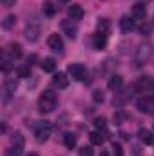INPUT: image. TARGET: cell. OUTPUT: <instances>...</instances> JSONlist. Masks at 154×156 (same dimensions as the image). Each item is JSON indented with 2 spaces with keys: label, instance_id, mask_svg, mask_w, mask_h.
Segmentation results:
<instances>
[{
  "label": "cell",
  "instance_id": "obj_1",
  "mask_svg": "<svg viewBox=\"0 0 154 156\" xmlns=\"http://www.w3.org/2000/svg\"><path fill=\"white\" fill-rule=\"evenodd\" d=\"M56 104H58L56 94L53 91H44L38 98V111L42 115H49L56 109Z\"/></svg>",
  "mask_w": 154,
  "mask_h": 156
},
{
  "label": "cell",
  "instance_id": "obj_2",
  "mask_svg": "<svg viewBox=\"0 0 154 156\" xmlns=\"http://www.w3.org/2000/svg\"><path fill=\"white\" fill-rule=\"evenodd\" d=\"M24 145H26V140H24L22 133H15L11 136V144H9V147L5 151V156H22Z\"/></svg>",
  "mask_w": 154,
  "mask_h": 156
},
{
  "label": "cell",
  "instance_id": "obj_3",
  "mask_svg": "<svg viewBox=\"0 0 154 156\" xmlns=\"http://www.w3.org/2000/svg\"><path fill=\"white\" fill-rule=\"evenodd\" d=\"M151 56H152V44H151V42H143V44H140L138 49H136V55H134L136 66L145 64Z\"/></svg>",
  "mask_w": 154,
  "mask_h": 156
},
{
  "label": "cell",
  "instance_id": "obj_4",
  "mask_svg": "<svg viewBox=\"0 0 154 156\" xmlns=\"http://www.w3.org/2000/svg\"><path fill=\"white\" fill-rule=\"evenodd\" d=\"M53 131V123L51 122H37L35 123V136H37V142H45L49 138V133Z\"/></svg>",
  "mask_w": 154,
  "mask_h": 156
},
{
  "label": "cell",
  "instance_id": "obj_5",
  "mask_svg": "<svg viewBox=\"0 0 154 156\" xmlns=\"http://www.w3.org/2000/svg\"><path fill=\"white\" fill-rule=\"evenodd\" d=\"M136 107H138V111H140V113L152 115V113H154V96H152V94H145V96L138 98Z\"/></svg>",
  "mask_w": 154,
  "mask_h": 156
},
{
  "label": "cell",
  "instance_id": "obj_6",
  "mask_svg": "<svg viewBox=\"0 0 154 156\" xmlns=\"http://www.w3.org/2000/svg\"><path fill=\"white\" fill-rule=\"evenodd\" d=\"M154 89V80L151 76H142L136 80V83H134V91H138V93H151Z\"/></svg>",
  "mask_w": 154,
  "mask_h": 156
},
{
  "label": "cell",
  "instance_id": "obj_7",
  "mask_svg": "<svg viewBox=\"0 0 154 156\" xmlns=\"http://www.w3.org/2000/svg\"><path fill=\"white\" fill-rule=\"evenodd\" d=\"M47 45H49L54 53H64V40H62L60 35H56V33L49 35V38H47Z\"/></svg>",
  "mask_w": 154,
  "mask_h": 156
},
{
  "label": "cell",
  "instance_id": "obj_8",
  "mask_svg": "<svg viewBox=\"0 0 154 156\" xmlns=\"http://www.w3.org/2000/svg\"><path fill=\"white\" fill-rule=\"evenodd\" d=\"M38 35H40L38 24L37 22H27V26H26V38H27V42H37Z\"/></svg>",
  "mask_w": 154,
  "mask_h": 156
},
{
  "label": "cell",
  "instance_id": "obj_9",
  "mask_svg": "<svg viewBox=\"0 0 154 156\" xmlns=\"http://www.w3.org/2000/svg\"><path fill=\"white\" fill-rule=\"evenodd\" d=\"M131 87L129 89H125V91H121V93H116L114 94V98H113V105L114 107H121L123 104H127L129 100H131Z\"/></svg>",
  "mask_w": 154,
  "mask_h": 156
},
{
  "label": "cell",
  "instance_id": "obj_10",
  "mask_svg": "<svg viewBox=\"0 0 154 156\" xmlns=\"http://www.w3.org/2000/svg\"><path fill=\"white\" fill-rule=\"evenodd\" d=\"M69 75L75 80H85V67L82 64H71L69 66Z\"/></svg>",
  "mask_w": 154,
  "mask_h": 156
},
{
  "label": "cell",
  "instance_id": "obj_11",
  "mask_svg": "<svg viewBox=\"0 0 154 156\" xmlns=\"http://www.w3.org/2000/svg\"><path fill=\"white\" fill-rule=\"evenodd\" d=\"M145 13H147L145 4H142V2L134 4V7H132V18H134V20H138V22L145 20Z\"/></svg>",
  "mask_w": 154,
  "mask_h": 156
},
{
  "label": "cell",
  "instance_id": "obj_12",
  "mask_svg": "<svg viewBox=\"0 0 154 156\" xmlns=\"http://www.w3.org/2000/svg\"><path fill=\"white\" fill-rule=\"evenodd\" d=\"M120 29H121L123 33H131V31L134 29V18L129 16V15H123V16L120 18Z\"/></svg>",
  "mask_w": 154,
  "mask_h": 156
},
{
  "label": "cell",
  "instance_id": "obj_13",
  "mask_svg": "<svg viewBox=\"0 0 154 156\" xmlns=\"http://www.w3.org/2000/svg\"><path fill=\"white\" fill-rule=\"evenodd\" d=\"M62 29L67 33L69 38H76V33H78V27L73 24V20H62Z\"/></svg>",
  "mask_w": 154,
  "mask_h": 156
},
{
  "label": "cell",
  "instance_id": "obj_14",
  "mask_svg": "<svg viewBox=\"0 0 154 156\" xmlns=\"http://www.w3.org/2000/svg\"><path fill=\"white\" fill-rule=\"evenodd\" d=\"M67 15H69V18H73V20H80V18L83 16V7H82L80 4H73V5H69Z\"/></svg>",
  "mask_w": 154,
  "mask_h": 156
},
{
  "label": "cell",
  "instance_id": "obj_15",
  "mask_svg": "<svg viewBox=\"0 0 154 156\" xmlns=\"http://www.w3.org/2000/svg\"><path fill=\"white\" fill-rule=\"evenodd\" d=\"M138 136H140V140L145 144V145H154V134L149 131V129H140L138 131Z\"/></svg>",
  "mask_w": 154,
  "mask_h": 156
},
{
  "label": "cell",
  "instance_id": "obj_16",
  "mask_svg": "<svg viewBox=\"0 0 154 156\" xmlns=\"http://www.w3.org/2000/svg\"><path fill=\"white\" fill-rule=\"evenodd\" d=\"M7 53H9V56L15 60V58H20L22 56V45L18 44V42H11L9 45H7Z\"/></svg>",
  "mask_w": 154,
  "mask_h": 156
},
{
  "label": "cell",
  "instance_id": "obj_17",
  "mask_svg": "<svg viewBox=\"0 0 154 156\" xmlns=\"http://www.w3.org/2000/svg\"><path fill=\"white\" fill-rule=\"evenodd\" d=\"M16 80L15 78H7L5 82H4V100H7V96L11 94V93H15V89H16Z\"/></svg>",
  "mask_w": 154,
  "mask_h": 156
},
{
  "label": "cell",
  "instance_id": "obj_18",
  "mask_svg": "<svg viewBox=\"0 0 154 156\" xmlns=\"http://www.w3.org/2000/svg\"><path fill=\"white\" fill-rule=\"evenodd\" d=\"M53 83H54L58 89H65V87L69 85V78H67L65 73H58V75H54V78H53Z\"/></svg>",
  "mask_w": 154,
  "mask_h": 156
},
{
  "label": "cell",
  "instance_id": "obj_19",
  "mask_svg": "<svg viewBox=\"0 0 154 156\" xmlns=\"http://www.w3.org/2000/svg\"><path fill=\"white\" fill-rule=\"evenodd\" d=\"M93 44H94V49H103L107 45V35L105 33H96L93 37Z\"/></svg>",
  "mask_w": 154,
  "mask_h": 156
},
{
  "label": "cell",
  "instance_id": "obj_20",
  "mask_svg": "<svg viewBox=\"0 0 154 156\" xmlns=\"http://www.w3.org/2000/svg\"><path fill=\"white\" fill-rule=\"evenodd\" d=\"M42 9H44V15H45V16H49V18L56 15V5H54V2H53V0H45Z\"/></svg>",
  "mask_w": 154,
  "mask_h": 156
},
{
  "label": "cell",
  "instance_id": "obj_21",
  "mask_svg": "<svg viewBox=\"0 0 154 156\" xmlns=\"http://www.w3.org/2000/svg\"><path fill=\"white\" fill-rule=\"evenodd\" d=\"M40 67H42L44 73H53V71L56 69V62H54L53 58H44L42 64H40Z\"/></svg>",
  "mask_w": 154,
  "mask_h": 156
},
{
  "label": "cell",
  "instance_id": "obj_22",
  "mask_svg": "<svg viewBox=\"0 0 154 156\" xmlns=\"http://www.w3.org/2000/svg\"><path fill=\"white\" fill-rule=\"evenodd\" d=\"M89 140H91L93 145H102V144L105 142V136H102L100 131H93V133L89 134Z\"/></svg>",
  "mask_w": 154,
  "mask_h": 156
},
{
  "label": "cell",
  "instance_id": "obj_23",
  "mask_svg": "<svg viewBox=\"0 0 154 156\" xmlns=\"http://www.w3.org/2000/svg\"><path fill=\"white\" fill-rule=\"evenodd\" d=\"M121 83H123V78L120 75H113L109 78V89H113V91H118L121 87Z\"/></svg>",
  "mask_w": 154,
  "mask_h": 156
},
{
  "label": "cell",
  "instance_id": "obj_24",
  "mask_svg": "<svg viewBox=\"0 0 154 156\" xmlns=\"http://www.w3.org/2000/svg\"><path fill=\"white\" fill-rule=\"evenodd\" d=\"M64 144H65L67 149H75V147H76V136H75L73 133H65V136H64Z\"/></svg>",
  "mask_w": 154,
  "mask_h": 156
},
{
  "label": "cell",
  "instance_id": "obj_25",
  "mask_svg": "<svg viewBox=\"0 0 154 156\" xmlns=\"http://www.w3.org/2000/svg\"><path fill=\"white\" fill-rule=\"evenodd\" d=\"M15 24H16V16H15V15H7V16L2 20V27H4V29H13Z\"/></svg>",
  "mask_w": 154,
  "mask_h": 156
},
{
  "label": "cell",
  "instance_id": "obj_26",
  "mask_svg": "<svg viewBox=\"0 0 154 156\" xmlns=\"http://www.w3.org/2000/svg\"><path fill=\"white\" fill-rule=\"evenodd\" d=\"M96 27H98V33H105L107 35V31H109V20L107 18H100Z\"/></svg>",
  "mask_w": 154,
  "mask_h": 156
},
{
  "label": "cell",
  "instance_id": "obj_27",
  "mask_svg": "<svg viewBox=\"0 0 154 156\" xmlns=\"http://www.w3.org/2000/svg\"><path fill=\"white\" fill-rule=\"evenodd\" d=\"M151 29H152V26H151L147 20H142V22H140V26H138V31H140L142 35H149V33H151Z\"/></svg>",
  "mask_w": 154,
  "mask_h": 156
},
{
  "label": "cell",
  "instance_id": "obj_28",
  "mask_svg": "<svg viewBox=\"0 0 154 156\" xmlns=\"http://www.w3.org/2000/svg\"><path fill=\"white\" fill-rule=\"evenodd\" d=\"M29 75H31V67L29 66H24V67L18 69V76L20 78H29Z\"/></svg>",
  "mask_w": 154,
  "mask_h": 156
},
{
  "label": "cell",
  "instance_id": "obj_29",
  "mask_svg": "<svg viewBox=\"0 0 154 156\" xmlns=\"http://www.w3.org/2000/svg\"><path fill=\"white\" fill-rule=\"evenodd\" d=\"M103 98H105V96H103V93H102V91H94V93H93V100H94L96 104H102V102H103Z\"/></svg>",
  "mask_w": 154,
  "mask_h": 156
},
{
  "label": "cell",
  "instance_id": "obj_30",
  "mask_svg": "<svg viewBox=\"0 0 154 156\" xmlns=\"http://www.w3.org/2000/svg\"><path fill=\"white\" fill-rule=\"evenodd\" d=\"M94 125H96L98 129H105V125H107V120H105L103 116L96 118V120H94Z\"/></svg>",
  "mask_w": 154,
  "mask_h": 156
},
{
  "label": "cell",
  "instance_id": "obj_31",
  "mask_svg": "<svg viewBox=\"0 0 154 156\" xmlns=\"http://www.w3.org/2000/svg\"><path fill=\"white\" fill-rule=\"evenodd\" d=\"M11 67H13V66H11V60L4 58V60H2V71H4V73H9V71H11Z\"/></svg>",
  "mask_w": 154,
  "mask_h": 156
},
{
  "label": "cell",
  "instance_id": "obj_32",
  "mask_svg": "<svg viewBox=\"0 0 154 156\" xmlns=\"http://www.w3.org/2000/svg\"><path fill=\"white\" fill-rule=\"evenodd\" d=\"M80 156H93V147L83 145V147L80 149Z\"/></svg>",
  "mask_w": 154,
  "mask_h": 156
},
{
  "label": "cell",
  "instance_id": "obj_33",
  "mask_svg": "<svg viewBox=\"0 0 154 156\" xmlns=\"http://www.w3.org/2000/svg\"><path fill=\"white\" fill-rule=\"evenodd\" d=\"M113 153H114V156H123V149H121V145L120 144H113Z\"/></svg>",
  "mask_w": 154,
  "mask_h": 156
},
{
  "label": "cell",
  "instance_id": "obj_34",
  "mask_svg": "<svg viewBox=\"0 0 154 156\" xmlns=\"http://www.w3.org/2000/svg\"><path fill=\"white\" fill-rule=\"evenodd\" d=\"M16 4V0H2V5L4 7H13Z\"/></svg>",
  "mask_w": 154,
  "mask_h": 156
},
{
  "label": "cell",
  "instance_id": "obj_35",
  "mask_svg": "<svg viewBox=\"0 0 154 156\" xmlns=\"http://www.w3.org/2000/svg\"><path fill=\"white\" fill-rule=\"evenodd\" d=\"M35 60H37V55H29V58H27V66H29V67H31V66H33V62H35Z\"/></svg>",
  "mask_w": 154,
  "mask_h": 156
},
{
  "label": "cell",
  "instance_id": "obj_36",
  "mask_svg": "<svg viewBox=\"0 0 154 156\" xmlns=\"http://www.w3.org/2000/svg\"><path fill=\"white\" fill-rule=\"evenodd\" d=\"M58 4H69V0H58Z\"/></svg>",
  "mask_w": 154,
  "mask_h": 156
},
{
  "label": "cell",
  "instance_id": "obj_37",
  "mask_svg": "<svg viewBox=\"0 0 154 156\" xmlns=\"http://www.w3.org/2000/svg\"><path fill=\"white\" fill-rule=\"evenodd\" d=\"M27 156H38V154L37 153H31V154H27Z\"/></svg>",
  "mask_w": 154,
  "mask_h": 156
},
{
  "label": "cell",
  "instance_id": "obj_38",
  "mask_svg": "<svg viewBox=\"0 0 154 156\" xmlns=\"http://www.w3.org/2000/svg\"><path fill=\"white\" fill-rule=\"evenodd\" d=\"M102 156H109V154H107V153H105V151H103V153H102Z\"/></svg>",
  "mask_w": 154,
  "mask_h": 156
},
{
  "label": "cell",
  "instance_id": "obj_39",
  "mask_svg": "<svg viewBox=\"0 0 154 156\" xmlns=\"http://www.w3.org/2000/svg\"><path fill=\"white\" fill-rule=\"evenodd\" d=\"M152 26H154V20H152Z\"/></svg>",
  "mask_w": 154,
  "mask_h": 156
}]
</instances>
